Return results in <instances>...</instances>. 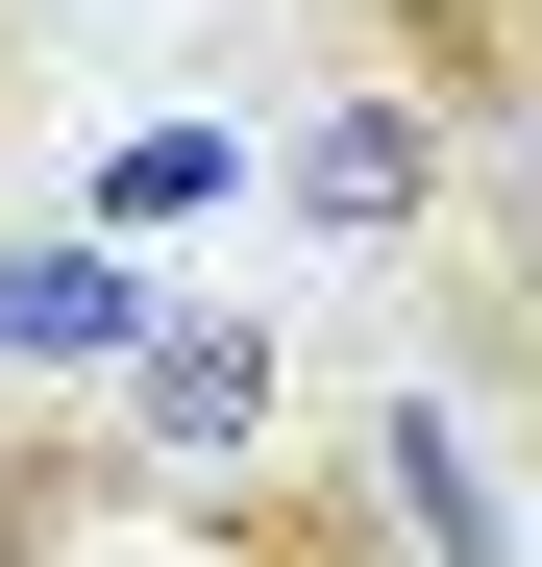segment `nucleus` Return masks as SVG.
Returning a JSON list of instances; mask_svg holds the SVG:
<instances>
[{"instance_id":"1","label":"nucleus","mask_w":542,"mask_h":567,"mask_svg":"<svg viewBox=\"0 0 542 567\" xmlns=\"http://www.w3.org/2000/svg\"><path fill=\"white\" fill-rule=\"evenodd\" d=\"M395 321H419V395L493 444V494L542 518V148H469V198L395 247Z\"/></svg>"},{"instance_id":"2","label":"nucleus","mask_w":542,"mask_h":567,"mask_svg":"<svg viewBox=\"0 0 542 567\" xmlns=\"http://www.w3.org/2000/svg\"><path fill=\"white\" fill-rule=\"evenodd\" d=\"M296 100H395L444 148H542V0H296Z\"/></svg>"},{"instance_id":"3","label":"nucleus","mask_w":542,"mask_h":567,"mask_svg":"<svg viewBox=\"0 0 542 567\" xmlns=\"http://www.w3.org/2000/svg\"><path fill=\"white\" fill-rule=\"evenodd\" d=\"M173 494H198V468H247V444H296V346H271L247 297H173L148 346H124V395H100Z\"/></svg>"},{"instance_id":"4","label":"nucleus","mask_w":542,"mask_h":567,"mask_svg":"<svg viewBox=\"0 0 542 567\" xmlns=\"http://www.w3.org/2000/svg\"><path fill=\"white\" fill-rule=\"evenodd\" d=\"M148 518H173V468L100 395H0V567H124Z\"/></svg>"},{"instance_id":"5","label":"nucleus","mask_w":542,"mask_h":567,"mask_svg":"<svg viewBox=\"0 0 542 567\" xmlns=\"http://www.w3.org/2000/svg\"><path fill=\"white\" fill-rule=\"evenodd\" d=\"M173 543H198V567H419V543H395V494L345 468V420H321V444L198 468V494H173Z\"/></svg>"},{"instance_id":"6","label":"nucleus","mask_w":542,"mask_h":567,"mask_svg":"<svg viewBox=\"0 0 542 567\" xmlns=\"http://www.w3.org/2000/svg\"><path fill=\"white\" fill-rule=\"evenodd\" d=\"M247 198H296L321 247H371V271H395L444 198H469V148H444V124H395V100H296V148H271Z\"/></svg>"},{"instance_id":"7","label":"nucleus","mask_w":542,"mask_h":567,"mask_svg":"<svg viewBox=\"0 0 542 567\" xmlns=\"http://www.w3.org/2000/svg\"><path fill=\"white\" fill-rule=\"evenodd\" d=\"M345 468L395 494V543H419V567H518V494H493V444L444 420L419 370H371V395H345Z\"/></svg>"},{"instance_id":"8","label":"nucleus","mask_w":542,"mask_h":567,"mask_svg":"<svg viewBox=\"0 0 542 567\" xmlns=\"http://www.w3.org/2000/svg\"><path fill=\"white\" fill-rule=\"evenodd\" d=\"M222 198H247L222 124H124L100 173H74V247H173V223H222Z\"/></svg>"},{"instance_id":"9","label":"nucleus","mask_w":542,"mask_h":567,"mask_svg":"<svg viewBox=\"0 0 542 567\" xmlns=\"http://www.w3.org/2000/svg\"><path fill=\"white\" fill-rule=\"evenodd\" d=\"M0 346H148V297H124V247H0Z\"/></svg>"},{"instance_id":"10","label":"nucleus","mask_w":542,"mask_h":567,"mask_svg":"<svg viewBox=\"0 0 542 567\" xmlns=\"http://www.w3.org/2000/svg\"><path fill=\"white\" fill-rule=\"evenodd\" d=\"M50 148V0H0V173Z\"/></svg>"}]
</instances>
